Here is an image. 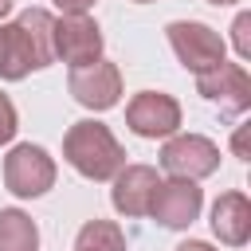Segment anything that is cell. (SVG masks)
Returning a JSON list of instances; mask_svg holds the SVG:
<instances>
[{
    "instance_id": "cell-17",
    "label": "cell",
    "mask_w": 251,
    "mask_h": 251,
    "mask_svg": "<svg viewBox=\"0 0 251 251\" xmlns=\"http://www.w3.org/2000/svg\"><path fill=\"white\" fill-rule=\"evenodd\" d=\"M51 4H55L63 16H86V12H90L98 0H51Z\"/></svg>"
},
{
    "instance_id": "cell-4",
    "label": "cell",
    "mask_w": 251,
    "mask_h": 251,
    "mask_svg": "<svg viewBox=\"0 0 251 251\" xmlns=\"http://www.w3.org/2000/svg\"><path fill=\"white\" fill-rule=\"evenodd\" d=\"M165 31H169V43H173L180 67L192 71V75L212 71V67L224 63V55H227L224 35H220L216 27H208V24H200V20H173Z\"/></svg>"
},
{
    "instance_id": "cell-10",
    "label": "cell",
    "mask_w": 251,
    "mask_h": 251,
    "mask_svg": "<svg viewBox=\"0 0 251 251\" xmlns=\"http://www.w3.org/2000/svg\"><path fill=\"white\" fill-rule=\"evenodd\" d=\"M67 90L75 94V102H78V106H86V110L102 114V110L118 106V98H122V71H118V63L98 59V63H90V67L71 71Z\"/></svg>"
},
{
    "instance_id": "cell-7",
    "label": "cell",
    "mask_w": 251,
    "mask_h": 251,
    "mask_svg": "<svg viewBox=\"0 0 251 251\" xmlns=\"http://www.w3.org/2000/svg\"><path fill=\"white\" fill-rule=\"evenodd\" d=\"M196 94L212 106H220L224 118H239L251 106V78L243 63H216L212 71L196 75Z\"/></svg>"
},
{
    "instance_id": "cell-5",
    "label": "cell",
    "mask_w": 251,
    "mask_h": 251,
    "mask_svg": "<svg viewBox=\"0 0 251 251\" xmlns=\"http://www.w3.org/2000/svg\"><path fill=\"white\" fill-rule=\"evenodd\" d=\"M161 169L180 180H204L220 169V145L204 133H173L161 145Z\"/></svg>"
},
{
    "instance_id": "cell-6",
    "label": "cell",
    "mask_w": 251,
    "mask_h": 251,
    "mask_svg": "<svg viewBox=\"0 0 251 251\" xmlns=\"http://www.w3.org/2000/svg\"><path fill=\"white\" fill-rule=\"evenodd\" d=\"M51 47H55V59H63L71 71H78V67H90L102 59L106 39L90 16H59L51 24Z\"/></svg>"
},
{
    "instance_id": "cell-16",
    "label": "cell",
    "mask_w": 251,
    "mask_h": 251,
    "mask_svg": "<svg viewBox=\"0 0 251 251\" xmlns=\"http://www.w3.org/2000/svg\"><path fill=\"white\" fill-rule=\"evenodd\" d=\"M16 129H20V118H16V106H12V98L0 90V145H8L12 137H16Z\"/></svg>"
},
{
    "instance_id": "cell-22",
    "label": "cell",
    "mask_w": 251,
    "mask_h": 251,
    "mask_svg": "<svg viewBox=\"0 0 251 251\" xmlns=\"http://www.w3.org/2000/svg\"><path fill=\"white\" fill-rule=\"evenodd\" d=\"M133 4H153V0H133Z\"/></svg>"
},
{
    "instance_id": "cell-8",
    "label": "cell",
    "mask_w": 251,
    "mask_h": 251,
    "mask_svg": "<svg viewBox=\"0 0 251 251\" xmlns=\"http://www.w3.org/2000/svg\"><path fill=\"white\" fill-rule=\"evenodd\" d=\"M126 126L137 133V137H173L180 129V102L165 90H137L129 102H126Z\"/></svg>"
},
{
    "instance_id": "cell-13",
    "label": "cell",
    "mask_w": 251,
    "mask_h": 251,
    "mask_svg": "<svg viewBox=\"0 0 251 251\" xmlns=\"http://www.w3.org/2000/svg\"><path fill=\"white\" fill-rule=\"evenodd\" d=\"M0 251H39V227L24 208H0Z\"/></svg>"
},
{
    "instance_id": "cell-12",
    "label": "cell",
    "mask_w": 251,
    "mask_h": 251,
    "mask_svg": "<svg viewBox=\"0 0 251 251\" xmlns=\"http://www.w3.org/2000/svg\"><path fill=\"white\" fill-rule=\"evenodd\" d=\"M212 235L227 247H243L251 239V200L243 192H220L212 204Z\"/></svg>"
},
{
    "instance_id": "cell-20",
    "label": "cell",
    "mask_w": 251,
    "mask_h": 251,
    "mask_svg": "<svg viewBox=\"0 0 251 251\" xmlns=\"http://www.w3.org/2000/svg\"><path fill=\"white\" fill-rule=\"evenodd\" d=\"M8 12H12V0H0V20H4Z\"/></svg>"
},
{
    "instance_id": "cell-11",
    "label": "cell",
    "mask_w": 251,
    "mask_h": 251,
    "mask_svg": "<svg viewBox=\"0 0 251 251\" xmlns=\"http://www.w3.org/2000/svg\"><path fill=\"white\" fill-rule=\"evenodd\" d=\"M157 169L153 165H122L118 176H114V188H110V200H114V212L118 216H149L153 208V196H157Z\"/></svg>"
},
{
    "instance_id": "cell-3",
    "label": "cell",
    "mask_w": 251,
    "mask_h": 251,
    "mask_svg": "<svg viewBox=\"0 0 251 251\" xmlns=\"http://www.w3.org/2000/svg\"><path fill=\"white\" fill-rule=\"evenodd\" d=\"M55 176H59L55 157H51L43 145L20 141V145H12L8 157H4V184H8V192L20 196V200H35V196L51 192V188H55Z\"/></svg>"
},
{
    "instance_id": "cell-19",
    "label": "cell",
    "mask_w": 251,
    "mask_h": 251,
    "mask_svg": "<svg viewBox=\"0 0 251 251\" xmlns=\"http://www.w3.org/2000/svg\"><path fill=\"white\" fill-rule=\"evenodd\" d=\"M176 251H216V247L204 239H184V243H176Z\"/></svg>"
},
{
    "instance_id": "cell-1",
    "label": "cell",
    "mask_w": 251,
    "mask_h": 251,
    "mask_svg": "<svg viewBox=\"0 0 251 251\" xmlns=\"http://www.w3.org/2000/svg\"><path fill=\"white\" fill-rule=\"evenodd\" d=\"M51 24H55V16L47 8H27L12 24L0 27V78L20 82L31 71H43L55 63Z\"/></svg>"
},
{
    "instance_id": "cell-2",
    "label": "cell",
    "mask_w": 251,
    "mask_h": 251,
    "mask_svg": "<svg viewBox=\"0 0 251 251\" xmlns=\"http://www.w3.org/2000/svg\"><path fill=\"white\" fill-rule=\"evenodd\" d=\"M63 157L67 165L86 176V180H114L118 169L126 165V149L122 141L114 137V129L106 122H94V118H82L75 122L67 133H63Z\"/></svg>"
},
{
    "instance_id": "cell-21",
    "label": "cell",
    "mask_w": 251,
    "mask_h": 251,
    "mask_svg": "<svg viewBox=\"0 0 251 251\" xmlns=\"http://www.w3.org/2000/svg\"><path fill=\"white\" fill-rule=\"evenodd\" d=\"M208 4H216V8H227V4H239V0H208Z\"/></svg>"
},
{
    "instance_id": "cell-14",
    "label": "cell",
    "mask_w": 251,
    "mask_h": 251,
    "mask_svg": "<svg viewBox=\"0 0 251 251\" xmlns=\"http://www.w3.org/2000/svg\"><path fill=\"white\" fill-rule=\"evenodd\" d=\"M71 251H126V231L114 220H86Z\"/></svg>"
},
{
    "instance_id": "cell-9",
    "label": "cell",
    "mask_w": 251,
    "mask_h": 251,
    "mask_svg": "<svg viewBox=\"0 0 251 251\" xmlns=\"http://www.w3.org/2000/svg\"><path fill=\"white\" fill-rule=\"evenodd\" d=\"M200 208H204V188L196 180L173 176V180H161L157 184V196H153L149 216L161 227H169V231H184V227H192V220L200 216Z\"/></svg>"
},
{
    "instance_id": "cell-15",
    "label": "cell",
    "mask_w": 251,
    "mask_h": 251,
    "mask_svg": "<svg viewBox=\"0 0 251 251\" xmlns=\"http://www.w3.org/2000/svg\"><path fill=\"white\" fill-rule=\"evenodd\" d=\"M231 43L239 59H251V12H239L231 24Z\"/></svg>"
},
{
    "instance_id": "cell-18",
    "label": "cell",
    "mask_w": 251,
    "mask_h": 251,
    "mask_svg": "<svg viewBox=\"0 0 251 251\" xmlns=\"http://www.w3.org/2000/svg\"><path fill=\"white\" fill-rule=\"evenodd\" d=\"M231 149H235V157H247V126H239V129H235Z\"/></svg>"
}]
</instances>
